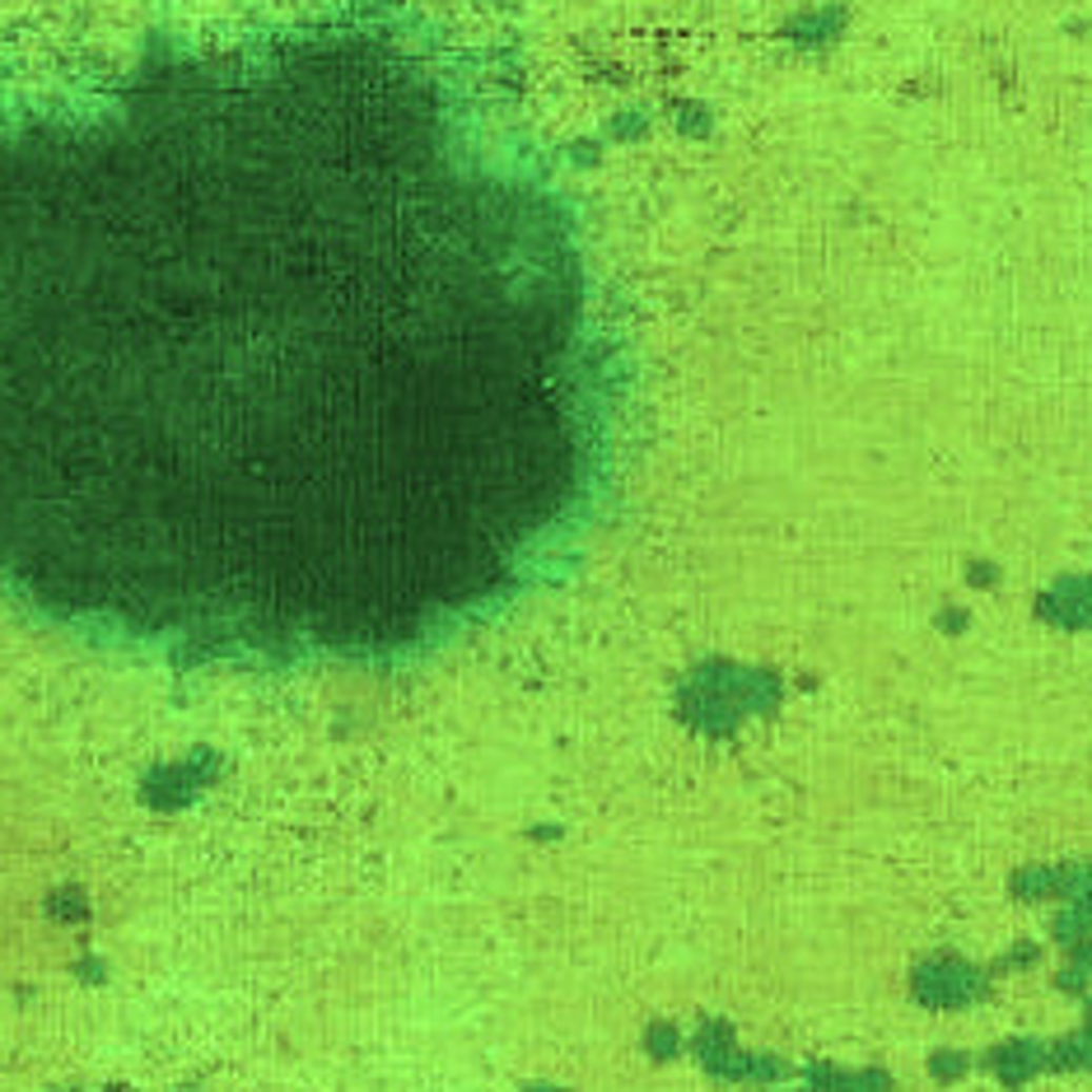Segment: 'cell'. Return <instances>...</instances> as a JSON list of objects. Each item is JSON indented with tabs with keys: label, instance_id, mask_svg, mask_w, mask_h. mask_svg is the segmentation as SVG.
<instances>
[{
	"label": "cell",
	"instance_id": "obj_1",
	"mask_svg": "<svg viewBox=\"0 0 1092 1092\" xmlns=\"http://www.w3.org/2000/svg\"><path fill=\"white\" fill-rule=\"evenodd\" d=\"M631 364L583 215L383 0L155 38L0 159V593L178 673H393L579 565Z\"/></svg>",
	"mask_w": 1092,
	"mask_h": 1092
}]
</instances>
